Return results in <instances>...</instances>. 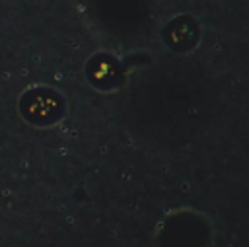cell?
<instances>
[{
    "instance_id": "6da1fadb",
    "label": "cell",
    "mask_w": 249,
    "mask_h": 247,
    "mask_svg": "<svg viewBox=\"0 0 249 247\" xmlns=\"http://www.w3.org/2000/svg\"><path fill=\"white\" fill-rule=\"evenodd\" d=\"M62 99L56 91L47 88H35L23 93L19 101V109L23 117L37 124H51L62 115Z\"/></svg>"
},
{
    "instance_id": "7a4b0ae2",
    "label": "cell",
    "mask_w": 249,
    "mask_h": 247,
    "mask_svg": "<svg viewBox=\"0 0 249 247\" xmlns=\"http://www.w3.org/2000/svg\"><path fill=\"white\" fill-rule=\"evenodd\" d=\"M196 35H198V29H196V23L187 18V16H181L177 19H173L167 29H165V41L167 45H171L173 49H191L196 41Z\"/></svg>"
},
{
    "instance_id": "3957f363",
    "label": "cell",
    "mask_w": 249,
    "mask_h": 247,
    "mask_svg": "<svg viewBox=\"0 0 249 247\" xmlns=\"http://www.w3.org/2000/svg\"><path fill=\"white\" fill-rule=\"evenodd\" d=\"M117 68V64H115V60H111V58H107V56H97V58H93L91 60V64H89V76H91V80H95V82H99V80H105V78H115V74H113V70Z\"/></svg>"
}]
</instances>
